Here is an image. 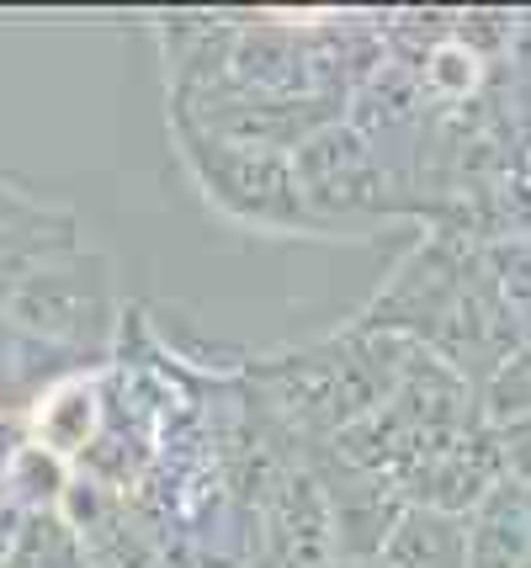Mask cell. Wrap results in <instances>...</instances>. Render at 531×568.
I'll return each instance as SVG.
<instances>
[]
</instances>
